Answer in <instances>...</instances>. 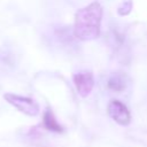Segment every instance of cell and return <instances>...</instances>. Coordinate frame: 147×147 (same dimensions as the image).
<instances>
[{
  "label": "cell",
  "mask_w": 147,
  "mask_h": 147,
  "mask_svg": "<svg viewBox=\"0 0 147 147\" xmlns=\"http://www.w3.org/2000/svg\"><path fill=\"white\" fill-rule=\"evenodd\" d=\"M107 113L119 125H127L131 122V115L127 107L119 100H111L108 103Z\"/></svg>",
  "instance_id": "cell-3"
},
{
  "label": "cell",
  "mask_w": 147,
  "mask_h": 147,
  "mask_svg": "<svg viewBox=\"0 0 147 147\" xmlns=\"http://www.w3.org/2000/svg\"><path fill=\"white\" fill-rule=\"evenodd\" d=\"M107 87L114 92H122L126 87V75L123 72H114L108 82Z\"/></svg>",
  "instance_id": "cell-5"
},
{
  "label": "cell",
  "mask_w": 147,
  "mask_h": 147,
  "mask_svg": "<svg viewBox=\"0 0 147 147\" xmlns=\"http://www.w3.org/2000/svg\"><path fill=\"white\" fill-rule=\"evenodd\" d=\"M74 84L78 94L83 98H86L93 90L94 86V78L93 74L87 70L79 71L74 75Z\"/></svg>",
  "instance_id": "cell-4"
},
{
  "label": "cell",
  "mask_w": 147,
  "mask_h": 147,
  "mask_svg": "<svg viewBox=\"0 0 147 147\" xmlns=\"http://www.w3.org/2000/svg\"><path fill=\"white\" fill-rule=\"evenodd\" d=\"M42 124L44 126L52 132H56V133H61L63 132V127L60 125V123L56 121L53 111L51 109H47L44 113V117H42Z\"/></svg>",
  "instance_id": "cell-6"
},
{
  "label": "cell",
  "mask_w": 147,
  "mask_h": 147,
  "mask_svg": "<svg viewBox=\"0 0 147 147\" xmlns=\"http://www.w3.org/2000/svg\"><path fill=\"white\" fill-rule=\"evenodd\" d=\"M132 9V2L131 0H127V1H123L122 6L118 7V14L119 15H127Z\"/></svg>",
  "instance_id": "cell-7"
},
{
  "label": "cell",
  "mask_w": 147,
  "mask_h": 147,
  "mask_svg": "<svg viewBox=\"0 0 147 147\" xmlns=\"http://www.w3.org/2000/svg\"><path fill=\"white\" fill-rule=\"evenodd\" d=\"M3 98L8 103H10L21 113L28 116H37L39 114V105L31 98L14 94V93H6Z\"/></svg>",
  "instance_id": "cell-2"
},
{
  "label": "cell",
  "mask_w": 147,
  "mask_h": 147,
  "mask_svg": "<svg viewBox=\"0 0 147 147\" xmlns=\"http://www.w3.org/2000/svg\"><path fill=\"white\" fill-rule=\"evenodd\" d=\"M102 7L98 1L78 9L75 15L74 34L80 40H93L100 36Z\"/></svg>",
  "instance_id": "cell-1"
}]
</instances>
